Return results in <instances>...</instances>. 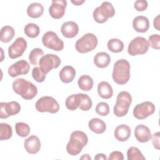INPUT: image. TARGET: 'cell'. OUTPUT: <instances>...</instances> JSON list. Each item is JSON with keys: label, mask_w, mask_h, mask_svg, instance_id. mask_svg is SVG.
Wrapping results in <instances>:
<instances>
[{"label": "cell", "mask_w": 160, "mask_h": 160, "mask_svg": "<svg viewBox=\"0 0 160 160\" xmlns=\"http://www.w3.org/2000/svg\"><path fill=\"white\" fill-rule=\"evenodd\" d=\"M12 89L25 100L33 99L38 93L37 87L31 81L23 78H18L13 82Z\"/></svg>", "instance_id": "1"}, {"label": "cell", "mask_w": 160, "mask_h": 160, "mask_svg": "<svg viewBox=\"0 0 160 160\" xmlns=\"http://www.w3.org/2000/svg\"><path fill=\"white\" fill-rule=\"evenodd\" d=\"M88 142V138L84 132L81 131H73L67 144L66 151L71 156L78 155L81 152L82 148L87 145Z\"/></svg>", "instance_id": "2"}, {"label": "cell", "mask_w": 160, "mask_h": 160, "mask_svg": "<svg viewBox=\"0 0 160 160\" xmlns=\"http://www.w3.org/2000/svg\"><path fill=\"white\" fill-rule=\"evenodd\" d=\"M130 64L124 59L118 60L113 66L112 77L113 81L120 85L127 83L130 79Z\"/></svg>", "instance_id": "3"}, {"label": "cell", "mask_w": 160, "mask_h": 160, "mask_svg": "<svg viewBox=\"0 0 160 160\" xmlns=\"http://www.w3.org/2000/svg\"><path fill=\"white\" fill-rule=\"evenodd\" d=\"M132 102V97L127 91L120 92L116 98V102L113 108V112L117 117L125 116Z\"/></svg>", "instance_id": "4"}, {"label": "cell", "mask_w": 160, "mask_h": 160, "mask_svg": "<svg viewBox=\"0 0 160 160\" xmlns=\"http://www.w3.org/2000/svg\"><path fill=\"white\" fill-rule=\"evenodd\" d=\"M115 14V9L112 4L108 1L103 2L101 6L97 7L93 11L94 20L98 23H104L109 18Z\"/></svg>", "instance_id": "5"}, {"label": "cell", "mask_w": 160, "mask_h": 160, "mask_svg": "<svg viewBox=\"0 0 160 160\" xmlns=\"http://www.w3.org/2000/svg\"><path fill=\"white\" fill-rule=\"evenodd\" d=\"M98 38L92 33H87L79 39L75 44V48L80 53H86L94 50L98 45Z\"/></svg>", "instance_id": "6"}, {"label": "cell", "mask_w": 160, "mask_h": 160, "mask_svg": "<svg viewBox=\"0 0 160 160\" xmlns=\"http://www.w3.org/2000/svg\"><path fill=\"white\" fill-rule=\"evenodd\" d=\"M35 108L38 112H48L55 114L59 110V105L58 101L51 96H42L39 98L35 104Z\"/></svg>", "instance_id": "7"}, {"label": "cell", "mask_w": 160, "mask_h": 160, "mask_svg": "<svg viewBox=\"0 0 160 160\" xmlns=\"http://www.w3.org/2000/svg\"><path fill=\"white\" fill-rule=\"evenodd\" d=\"M149 44L147 39L143 37L138 36L129 42L128 52L131 56L144 54L148 52Z\"/></svg>", "instance_id": "8"}, {"label": "cell", "mask_w": 160, "mask_h": 160, "mask_svg": "<svg viewBox=\"0 0 160 160\" xmlns=\"http://www.w3.org/2000/svg\"><path fill=\"white\" fill-rule=\"evenodd\" d=\"M42 42L46 48L56 51H61L64 49V42L57 34L53 31L46 32L42 38Z\"/></svg>", "instance_id": "9"}, {"label": "cell", "mask_w": 160, "mask_h": 160, "mask_svg": "<svg viewBox=\"0 0 160 160\" xmlns=\"http://www.w3.org/2000/svg\"><path fill=\"white\" fill-rule=\"evenodd\" d=\"M60 64V58L53 54H47L44 55L40 59L39 62L40 69L46 74H47L52 69L58 68Z\"/></svg>", "instance_id": "10"}, {"label": "cell", "mask_w": 160, "mask_h": 160, "mask_svg": "<svg viewBox=\"0 0 160 160\" xmlns=\"http://www.w3.org/2000/svg\"><path fill=\"white\" fill-rule=\"evenodd\" d=\"M155 112V106L150 101L138 104L133 109L134 116L139 120L144 119Z\"/></svg>", "instance_id": "11"}, {"label": "cell", "mask_w": 160, "mask_h": 160, "mask_svg": "<svg viewBox=\"0 0 160 160\" xmlns=\"http://www.w3.org/2000/svg\"><path fill=\"white\" fill-rule=\"evenodd\" d=\"M27 48V42L22 37L18 38L15 41L9 46L8 54L11 59H16L21 57Z\"/></svg>", "instance_id": "12"}, {"label": "cell", "mask_w": 160, "mask_h": 160, "mask_svg": "<svg viewBox=\"0 0 160 160\" xmlns=\"http://www.w3.org/2000/svg\"><path fill=\"white\" fill-rule=\"evenodd\" d=\"M0 118L6 119L11 116L18 114L21 110V106L17 101L0 103Z\"/></svg>", "instance_id": "13"}, {"label": "cell", "mask_w": 160, "mask_h": 160, "mask_svg": "<svg viewBox=\"0 0 160 160\" xmlns=\"http://www.w3.org/2000/svg\"><path fill=\"white\" fill-rule=\"evenodd\" d=\"M30 70L29 64L25 60L22 59L16 62L10 66L8 72L9 75L12 78L17 77L19 75L27 74Z\"/></svg>", "instance_id": "14"}, {"label": "cell", "mask_w": 160, "mask_h": 160, "mask_svg": "<svg viewBox=\"0 0 160 160\" xmlns=\"http://www.w3.org/2000/svg\"><path fill=\"white\" fill-rule=\"evenodd\" d=\"M66 6L67 2L66 0L52 1L51 5L49 8L50 16L56 19H61L64 15Z\"/></svg>", "instance_id": "15"}, {"label": "cell", "mask_w": 160, "mask_h": 160, "mask_svg": "<svg viewBox=\"0 0 160 160\" xmlns=\"http://www.w3.org/2000/svg\"><path fill=\"white\" fill-rule=\"evenodd\" d=\"M24 147L28 153L34 154L41 149V141L38 136L32 135L24 140Z\"/></svg>", "instance_id": "16"}, {"label": "cell", "mask_w": 160, "mask_h": 160, "mask_svg": "<svg viewBox=\"0 0 160 160\" xmlns=\"http://www.w3.org/2000/svg\"><path fill=\"white\" fill-rule=\"evenodd\" d=\"M134 136L138 142H146L151 139L152 134L148 126L143 124H139L135 128Z\"/></svg>", "instance_id": "17"}, {"label": "cell", "mask_w": 160, "mask_h": 160, "mask_svg": "<svg viewBox=\"0 0 160 160\" xmlns=\"http://www.w3.org/2000/svg\"><path fill=\"white\" fill-rule=\"evenodd\" d=\"M62 36L66 38H74L79 32V27L74 21H67L62 24L61 28Z\"/></svg>", "instance_id": "18"}, {"label": "cell", "mask_w": 160, "mask_h": 160, "mask_svg": "<svg viewBox=\"0 0 160 160\" xmlns=\"http://www.w3.org/2000/svg\"><path fill=\"white\" fill-rule=\"evenodd\" d=\"M132 27L138 32H146L149 28V19L143 16H136L132 21Z\"/></svg>", "instance_id": "19"}, {"label": "cell", "mask_w": 160, "mask_h": 160, "mask_svg": "<svg viewBox=\"0 0 160 160\" xmlns=\"http://www.w3.org/2000/svg\"><path fill=\"white\" fill-rule=\"evenodd\" d=\"M131 134V128L126 124H121L117 126L114 130L115 138L121 142L127 141Z\"/></svg>", "instance_id": "20"}, {"label": "cell", "mask_w": 160, "mask_h": 160, "mask_svg": "<svg viewBox=\"0 0 160 160\" xmlns=\"http://www.w3.org/2000/svg\"><path fill=\"white\" fill-rule=\"evenodd\" d=\"M76 76V70L71 66H64L59 72L60 80L64 83L71 82Z\"/></svg>", "instance_id": "21"}, {"label": "cell", "mask_w": 160, "mask_h": 160, "mask_svg": "<svg viewBox=\"0 0 160 160\" xmlns=\"http://www.w3.org/2000/svg\"><path fill=\"white\" fill-rule=\"evenodd\" d=\"M98 92L101 98L108 99L112 96L113 89L109 82L101 81L98 85Z\"/></svg>", "instance_id": "22"}, {"label": "cell", "mask_w": 160, "mask_h": 160, "mask_svg": "<svg viewBox=\"0 0 160 160\" xmlns=\"http://www.w3.org/2000/svg\"><path fill=\"white\" fill-rule=\"evenodd\" d=\"M110 62L111 57L107 52H99L94 57V63L99 68H105Z\"/></svg>", "instance_id": "23"}, {"label": "cell", "mask_w": 160, "mask_h": 160, "mask_svg": "<svg viewBox=\"0 0 160 160\" xmlns=\"http://www.w3.org/2000/svg\"><path fill=\"white\" fill-rule=\"evenodd\" d=\"M89 128L96 134H102L106 129V123L101 119L92 118L88 122Z\"/></svg>", "instance_id": "24"}, {"label": "cell", "mask_w": 160, "mask_h": 160, "mask_svg": "<svg viewBox=\"0 0 160 160\" xmlns=\"http://www.w3.org/2000/svg\"><path fill=\"white\" fill-rule=\"evenodd\" d=\"M27 14L31 18H38L44 12L43 6L39 2H33L29 4L27 8Z\"/></svg>", "instance_id": "25"}, {"label": "cell", "mask_w": 160, "mask_h": 160, "mask_svg": "<svg viewBox=\"0 0 160 160\" xmlns=\"http://www.w3.org/2000/svg\"><path fill=\"white\" fill-rule=\"evenodd\" d=\"M15 34L14 29L10 26H4L1 29L0 41L4 43L10 42Z\"/></svg>", "instance_id": "26"}, {"label": "cell", "mask_w": 160, "mask_h": 160, "mask_svg": "<svg viewBox=\"0 0 160 160\" xmlns=\"http://www.w3.org/2000/svg\"><path fill=\"white\" fill-rule=\"evenodd\" d=\"M93 79L89 75H82L78 81V84L80 89L84 91H89L93 87Z\"/></svg>", "instance_id": "27"}, {"label": "cell", "mask_w": 160, "mask_h": 160, "mask_svg": "<svg viewBox=\"0 0 160 160\" xmlns=\"http://www.w3.org/2000/svg\"><path fill=\"white\" fill-rule=\"evenodd\" d=\"M108 49L114 53L121 52L124 49L123 42L117 38L111 39L108 41L107 43Z\"/></svg>", "instance_id": "28"}, {"label": "cell", "mask_w": 160, "mask_h": 160, "mask_svg": "<svg viewBox=\"0 0 160 160\" xmlns=\"http://www.w3.org/2000/svg\"><path fill=\"white\" fill-rule=\"evenodd\" d=\"M79 97V108L82 111H88L92 108V102L90 97L83 93H78Z\"/></svg>", "instance_id": "29"}, {"label": "cell", "mask_w": 160, "mask_h": 160, "mask_svg": "<svg viewBox=\"0 0 160 160\" xmlns=\"http://www.w3.org/2000/svg\"><path fill=\"white\" fill-rule=\"evenodd\" d=\"M25 34L31 38H35L38 36L40 33L39 27L34 23H28L24 27Z\"/></svg>", "instance_id": "30"}, {"label": "cell", "mask_w": 160, "mask_h": 160, "mask_svg": "<svg viewBox=\"0 0 160 160\" xmlns=\"http://www.w3.org/2000/svg\"><path fill=\"white\" fill-rule=\"evenodd\" d=\"M44 56V51L40 48H34L29 54V60L31 64L37 66L39 64L40 59Z\"/></svg>", "instance_id": "31"}, {"label": "cell", "mask_w": 160, "mask_h": 160, "mask_svg": "<svg viewBox=\"0 0 160 160\" xmlns=\"http://www.w3.org/2000/svg\"><path fill=\"white\" fill-rule=\"evenodd\" d=\"M12 127L7 123L1 122L0 124V140H8L12 137Z\"/></svg>", "instance_id": "32"}, {"label": "cell", "mask_w": 160, "mask_h": 160, "mask_svg": "<svg viewBox=\"0 0 160 160\" xmlns=\"http://www.w3.org/2000/svg\"><path fill=\"white\" fill-rule=\"evenodd\" d=\"M66 108L71 111H74L79 108V94H72L68 96L65 102Z\"/></svg>", "instance_id": "33"}, {"label": "cell", "mask_w": 160, "mask_h": 160, "mask_svg": "<svg viewBox=\"0 0 160 160\" xmlns=\"http://www.w3.org/2000/svg\"><path fill=\"white\" fill-rule=\"evenodd\" d=\"M128 160H145V157L142 155L140 150L136 147H130L127 151Z\"/></svg>", "instance_id": "34"}, {"label": "cell", "mask_w": 160, "mask_h": 160, "mask_svg": "<svg viewBox=\"0 0 160 160\" xmlns=\"http://www.w3.org/2000/svg\"><path fill=\"white\" fill-rule=\"evenodd\" d=\"M15 130L16 134L22 138L27 137L31 131L28 124L23 122H19L15 124Z\"/></svg>", "instance_id": "35"}, {"label": "cell", "mask_w": 160, "mask_h": 160, "mask_svg": "<svg viewBox=\"0 0 160 160\" xmlns=\"http://www.w3.org/2000/svg\"><path fill=\"white\" fill-rule=\"evenodd\" d=\"M96 112L98 114L106 116L109 113V107L108 103L105 102H100L96 106Z\"/></svg>", "instance_id": "36"}, {"label": "cell", "mask_w": 160, "mask_h": 160, "mask_svg": "<svg viewBox=\"0 0 160 160\" xmlns=\"http://www.w3.org/2000/svg\"><path fill=\"white\" fill-rule=\"evenodd\" d=\"M46 75L39 67H34L32 70V76L38 82H43L45 80Z\"/></svg>", "instance_id": "37"}, {"label": "cell", "mask_w": 160, "mask_h": 160, "mask_svg": "<svg viewBox=\"0 0 160 160\" xmlns=\"http://www.w3.org/2000/svg\"><path fill=\"white\" fill-rule=\"evenodd\" d=\"M148 42L149 46L154 49H160V36L158 34L151 35L148 38Z\"/></svg>", "instance_id": "38"}, {"label": "cell", "mask_w": 160, "mask_h": 160, "mask_svg": "<svg viewBox=\"0 0 160 160\" xmlns=\"http://www.w3.org/2000/svg\"><path fill=\"white\" fill-rule=\"evenodd\" d=\"M148 1L146 0H138L136 1L134 7L138 11H144L148 8Z\"/></svg>", "instance_id": "39"}, {"label": "cell", "mask_w": 160, "mask_h": 160, "mask_svg": "<svg viewBox=\"0 0 160 160\" xmlns=\"http://www.w3.org/2000/svg\"><path fill=\"white\" fill-rule=\"evenodd\" d=\"M108 159V160H123L124 156L121 152L118 151H115L110 153Z\"/></svg>", "instance_id": "40"}, {"label": "cell", "mask_w": 160, "mask_h": 160, "mask_svg": "<svg viewBox=\"0 0 160 160\" xmlns=\"http://www.w3.org/2000/svg\"><path fill=\"white\" fill-rule=\"evenodd\" d=\"M159 137H160V132L158 131V132H155L152 135V138H151L153 146L155 149H156L158 150L159 149V146H160Z\"/></svg>", "instance_id": "41"}, {"label": "cell", "mask_w": 160, "mask_h": 160, "mask_svg": "<svg viewBox=\"0 0 160 160\" xmlns=\"http://www.w3.org/2000/svg\"><path fill=\"white\" fill-rule=\"evenodd\" d=\"M153 25L154 28L156 29L158 31H160L159 28V15H158L153 21Z\"/></svg>", "instance_id": "42"}, {"label": "cell", "mask_w": 160, "mask_h": 160, "mask_svg": "<svg viewBox=\"0 0 160 160\" xmlns=\"http://www.w3.org/2000/svg\"><path fill=\"white\" fill-rule=\"evenodd\" d=\"M106 159H107V158H106V155L102 153H98L94 157V159H96V160H99V159L106 160Z\"/></svg>", "instance_id": "43"}, {"label": "cell", "mask_w": 160, "mask_h": 160, "mask_svg": "<svg viewBox=\"0 0 160 160\" xmlns=\"http://www.w3.org/2000/svg\"><path fill=\"white\" fill-rule=\"evenodd\" d=\"M84 2H85L84 0H82V1H81V0L80 1H71V2L72 4H74V5H76V6H80L82 4H83Z\"/></svg>", "instance_id": "44"}, {"label": "cell", "mask_w": 160, "mask_h": 160, "mask_svg": "<svg viewBox=\"0 0 160 160\" xmlns=\"http://www.w3.org/2000/svg\"><path fill=\"white\" fill-rule=\"evenodd\" d=\"M81 159H90L91 160V157L89 156V155L88 154H83L82 156H81L80 158Z\"/></svg>", "instance_id": "45"}]
</instances>
